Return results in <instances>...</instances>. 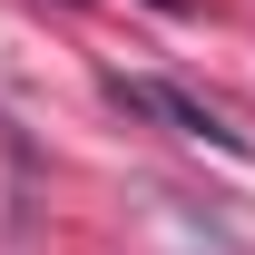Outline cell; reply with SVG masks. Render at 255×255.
Returning a JSON list of instances; mask_svg holds the SVG:
<instances>
[{"label": "cell", "instance_id": "1", "mask_svg": "<svg viewBox=\"0 0 255 255\" xmlns=\"http://www.w3.org/2000/svg\"><path fill=\"white\" fill-rule=\"evenodd\" d=\"M108 98L118 108H137V118H167L177 137H206V147H236V128L206 108V98H187V89H167V79H108Z\"/></svg>", "mask_w": 255, "mask_h": 255}, {"label": "cell", "instance_id": "2", "mask_svg": "<svg viewBox=\"0 0 255 255\" xmlns=\"http://www.w3.org/2000/svg\"><path fill=\"white\" fill-rule=\"evenodd\" d=\"M157 10H187V0H157Z\"/></svg>", "mask_w": 255, "mask_h": 255}]
</instances>
